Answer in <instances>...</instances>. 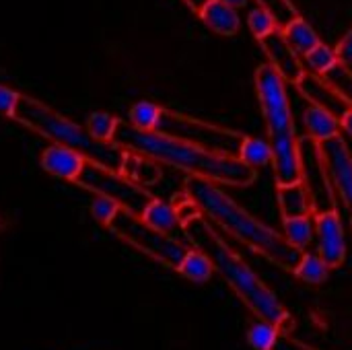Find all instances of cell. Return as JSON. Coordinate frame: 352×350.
Instances as JSON below:
<instances>
[{
    "instance_id": "obj_1",
    "label": "cell",
    "mask_w": 352,
    "mask_h": 350,
    "mask_svg": "<svg viewBox=\"0 0 352 350\" xmlns=\"http://www.w3.org/2000/svg\"><path fill=\"white\" fill-rule=\"evenodd\" d=\"M113 144H118L126 153H134L159 165L179 169L188 173V177H200L217 186L221 184L233 188H248L258 179V171L248 167L239 157L206 151L202 146L161 132H144L130 126L126 120H120Z\"/></svg>"
},
{
    "instance_id": "obj_2",
    "label": "cell",
    "mask_w": 352,
    "mask_h": 350,
    "mask_svg": "<svg viewBox=\"0 0 352 350\" xmlns=\"http://www.w3.org/2000/svg\"><path fill=\"white\" fill-rule=\"evenodd\" d=\"M182 231L196 250L210 258L214 272L229 285V289L256 316V320L266 322L278 328L283 334L291 336L295 330L293 314L280 303L274 291H270L262 278L243 262V258L227 245V241L208 219L202 215L186 219L182 223Z\"/></svg>"
},
{
    "instance_id": "obj_3",
    "label": "cell",
    "mask_w": 352,
    "mask_h": 350,
    "mask_svg": "<svg viewBox=\"0 0 352 350\" xmlns=\"http://www.w3.org/2000/svg\"><path fill=\"white\" fill-rule=\"evenodd\" d=\"M184 194L196 204L200 215L208 219L214 227L262 256L264 260L272 262L276 268L295 272L297 264L301 262L305 252L293 248L285 235L270 225L262 223L258 217L248 212L241 204H237L231 196H227L221 186L200 179V177H186Z\"/></svg>"
},
{
    "instance_id": "obj_4",
    "label": "cell",
    "mask_w": 352,
    "mask_h": 350,
    "mask_svg": "<svg viewBox=\"0 0 352 350\" xmlns=\"http://www.w3.org/2000/svg\"><path fill=\"white\" fill-rule=\"evenodd\" d=\"M254 87L264 116L268 142L272 149L270 167H272L274 184L276 188L299 184L303 157H301V140L295 130V118L291 109L287 83L268 62H262L256 68Z\"/></svg>"
},
{
    "instance_id": "obj_5",
    "label": "cell",
    "mask_w": 352,
    "mask_h": 350,
    "mask_svg": "<svg viewBox=\"0 0 352 350\" xmlns=\"http://www.w3.org/2000/svg\"><path fill=\"white\" fill-rule=\"evenodd\" d=\"M12 120L27 130L39 134L41 138L50 140L52 144L66 146L70 151H76L82 155L89 163H97L101 167H107L111 171L122 173L124 161H126V151L120 149L113 142H99L95 140L85 126L72 122L70 118L62 116L47 103L25 95L19 101V107L12 116Z\"/></svg>"
},
{
    "instance_id": "obj_6",
    "label": "cell",
    "mask_w": 352,
    "mask_h": 350,
    "mask_svg": "<svg viewBox=\"0 0 352 350\" xmlns=\"http://www.w3.org/2000/svg\"><path fill=\"white\" fill-rule=\"evenodd\" d=\"M107 229L118 239H122L124 243L134 248L136 252L144 254L146 258H151L171 270H177V266L182 264L184 256L190 250L179 239L155 231L153 227H148L142 221V217H138L130 210H124V208L118 210V215L113 217V221L109 223Z\"/></svg>"
},
{
    "instance_id": "obj_7",
    "label": "cell",
    "mask_w": 352,
    "mask_h": 350,
    "mask_svg": "<svg viewBox=\"0 0 352 350\" xmlns=\"http://www.w3.org/2000/svg\"><path fill=\"white\" fill-rule=\"evenodd\" d=\"M155 132L192 142L206 151L231 155V157H237L239 146L245 138L243 132H237V130H231V128H225V126H219V124H212L194 116H186L167 107L161 109Z\"/></svg>"
},
{
    "instance_id": "obj_8",
    "label": "cell",
    "mask_w": 352,
    "mask_h": 350,
    "mask_svg": "<svg viewBox=\"0 0 352 350\" xmlns=\"http://www.w3.org/2000/svg\"><path fill=\"white\" fill-rule=\"evenodd\" d=\"M76 186L91 192L93 196H105V198L113 200L120 208L130 210L138 217H142V212L155 198L146 188L130 182L122 173L101 167L97 163H89V161H87L82 173L78 175Z\"/></svg>"
},
{
    "instance_id": "obj_9",
    "label": "cell",
    "mask_w": 352,
    "mask_h": 350,
    "mask_svg": "<svg viewBox=\"0 0 352 350\" xmlns=\"http://www.w3.org/2000/svg\"><path fill=\"white\" fill-rule=\"evenodd\" d=\"M301 157H303V169H301V184L305 186V192L309 196L311 212H326L336 210V192L332 186V179L328 175V169L320 155V144L307 140V149L301 142Z\"/></svg>"
},
{
    "instance_id": "obj_10",
    "label": "cell",
    "mask_w": 352,
    "mask_h": 350,
    "mask_svg": "<svg viewBox=\"0 0 352 350\" xmlns=\"http://www.w3.org/2000/svg\"><path fill=\"white\" fill-rule=\"evenodd\" d=\"M322 161L328 169L336 196L342 200L352 229V153L342 136H336L324 144H320Z\"/></svg>"
},
{
    "instance_id": "obj_11",
    "label": "cell",
    "mask_w": 352,
    "mask_h": 350,
    "mask_svg": "<svg viewBox=\"0 0 352 350\" xmlns=\"http://www.w3.org/2000/svg\"><path fill=\"white\" fill-rule=\"evenodd\" d=\"M314 227H316L318 256L328 264L330 270L340 268L346 262L349 250H346V235L338 208L314 215Z\"/></svg>"
},
{
    "instance_id": "obj_12",
    "label": "cell",
    "mask_w": 352,
    "mask_h": 350,
    "mask_svg": "<svg viewBox=\"0 0 352 350\" xmlns=\"http://www.w3.org/2000/svg\"><path fill=\"white\" fill-rule=\"evenodd\" d=\"M260 45H262V50L266 54L268 64L280 74V78L287 85H297L305 76L307 68L303 64V58L297 56L295 50L287 43L280 29H276L268 37L260 39Z\"/></svg>"
},
{
    "instance_id": "obj_13",
    "label": "cell",
    "mask_w": 352,
    "mask_h": 350,
    "mask_svg": "<svg viewBox=\"0 0 352 350\" xmlns=\"http://www.w3.org/2000/svg\"><path fill=\"white\" fill-rule=\"evenodd\" d=\"M299 95L303 99H307V103L318 105L326 111H330L334 118L342 120V116L351 109L352 105L324 78L311 72H305V76L295 85Z\"/></svg>"
},
{
    "instance_id": "obj_14",
    "label": "cell",
    "mask_w": 352,
    "mask_h": 350,
    "mask_svg": "<svg viewBox=\"0 0 352 350\" xmlns=\"http://www.w3.org/2000/svg\"><path fill=\"white\" fill-rule=\"evenodd\" d=\"M85 165H87V159L82 155L60 144H50L39 155V167L47 175L62 179V182H70V184H76Z\"/></svg>"
},
{
    "instance_id": "obj_15",
    "label": "cell",
    "mask_w": 352,
    "mask_h": 350,
    "mask_svg": "<svg viewBox=\"0 0 352 350\" xmlns=\"http://www.w3.org/2000/svg\"><path fill=\"white\" fill-rule=\"evenodd\" d=\"M200 17V21L217 35H223V37H233L239 33L241 29V17H239V10L227 6L225 2L221 0H206L200 10L196 12Z\"/></svg>"
},
{
    "instance_id": "obj_16",
    "label": "cell",
    "mask_w": 352,
    "mask_h": 350,
    "mask_svg": "<svg viewBox=\"0 0 352 350\" xmlns=\"http://www.w3.org/2000/svg\"><path fill=\"white\" fill-rule=\"evenodd\" d=\"M303 126H305L307 140L316 144H324L336 136H342L340 120L334 118L330 111L311 103H307V107L303 109Z\"/></svg>"
},
{
    "instance_id": "obj_17",
    "label": "cell",
    "mask_w": 352,
    "mask_h": 350,
    "mask_svg": "<svg viewBox=\"0 0 352 350\" xmlns=\"http://www.w3.org/2000/svg\"><path fill=\"white\" fill-rule=\"evenodd\" d=\"M142 221L153 227L155 231L173 237L177 231H182V221L175 212V208L167 202H163L161 198H153V202L146 206V210L142 212Z\"/></svg>"
},
{
    "instance_id": "obj_18",
    "label": "cell",
    "mask_w": 352,
    "mask_h": 350,
    "mask_svg": "<svg viewBox=\"0 0 352 350\" xmlns=\"http://www.w3.org/2000/svg\"><path fill=\"white\" fill-rule=\"evenodd\" d=\"M283 31V35H285V39H287V43L295 50V54L297 56H301V58H305L309 52H314L320 43H322V39H320V35L316 33V29L299 14L295 21H291L285 29H280Z\"/></svg>"
},
{
    "instance_id": "obj_19",
    "label": "cell",
    "mask_w": 352,
    "mask_h": 350,
    "mask_svg": "<svg viewBox=\"0 0 352 350\" xmlns=\"http://www.w3.org/2000/svg\"><path fill=\"white\" fill-rule=\"evenodd\" d=\"M276 200H278V208H280L283 219L314 215L311 204H309V196H307L305 186L301 182L293 184V186L276 188Z\"/></svg>"
},
{
    "instance_id": "obj_20",
    "label": "cell",
    "mask_w": 352,
    "mask_h": 350,
    "mask_svg": "<svg viewBox=\"0 0 352 350\" xmlns=\"http://www.w3.org/2000/svg\"><path fill=\"white\" fill-rule=\"evenodd\" d=\"M175 272H177L182 278L190 281V283L204 285V283H210V281H212V276H214V266H212V262H210V258H208L206 254H202V252L196 250V248H190Z\"/></svg>"
},
{
    "instance_id": "obj_21",
    "label": "cell",
    "mask_w": 352,
    "mask_h": 350,
    "mask_svg": "<svg viewBox=\"0 0 352 350\" xmlns=\"http://www.w3.org/2000/svg\"><path fill=\"white\" fill-rule=\"evenodd\" d=\"M122 175L144 188V186H151V184L159 182L161 167H159V163H155V161H151L146 157H140V155H134V153H126Z\"/></svg>"
},
{
    "instance_id": "obj_22",
    "label": "cell",
    "mask_w": 352,
    "mask_h": 350,
    "mask_svg": "<svg viewBox=\"0 0 352 350\" xmlns=\"http://www.w3.org/2000/svg\"><path fill=\"white\" fill-rule=\"evenodd\" d=\"M283 235H285V239H287L293 248H297L299 252L307 250L309 243H311L314 237H316L314 215L283 219Z\"/></svg>"
},
{
    "instance_id": "obj_23",
    "label": "cell",
    "mask_w": 352,
    "mask_h": 350,
    "mask_svg": "<svg viewBox=\"0 0 352 350\" xmlns=\"http://www.w3.org/2000/svg\"><path fill=\"white\" fill-rule=\"evenodd\" d=\"M237 157L252 169H262V167H268L272 165V149H270V142L268 140H262V138H256V136H248L243 138L241 146H239V153Z\"/></svg>"
},
{
    "instance_id": "obj_24",
    "label": "cell",
    "mask_w": 352,
    "mask_h": 350,
    "mask_svg": "<svg viewBox=\"0 0 352 350\" xmlns=\"http://www.w3.org/2000/svg\"><path fill=\"white\" fill-rule=\"evenodd\" d=\"M330 272H332V270L328 268V264H326L318 254H307V252H305L293 274H295V278H299V281L305 283V285L322 287V285L328 283Z\"/></svg>"
},
{
    "instance_id": "obj_25",
    "label": "cell",
    "mask_w": 352,
    "mask_h": 350,
    "mask_svg": "<svg viewBox=\"0 0 352 350\" xmlns=\"http://www.w3.org/2000/svg\"><path fill=\"white\" fill-rule=\"evenodd\" d=\"M161 109L163 105L159 103H153V101H136L130 111H128V124L138 128V130H144V132H155L157 124H159V116H161Z\"/></svg>"
},
{
    "instance_id": "obj_26",
    "label": "cell",
    "mask_w": 352,
    "mask_h": 350,
    "mask_svg": "<svg viewBox=\"0 0 352 350\" xmlns=\"http://www.w3.org/2000/svg\"><path fill=\"white\" fill-rule=\"evenodd\" d=\"M120 118L109 111H91L85 122V130L99 142H113Z\"/></svg>"
},
{
    "instance_id": "obj_27",
    "label": "cell",
    "mask_w": 352,
    "mask_h": 350,
    "mask_svg": "<svg viewBox=\"0 0 352 350\" xmlns=\"http://www.w3.org/2000/svg\"><path fill=\"white\" fill-rule=\"evenodd\" d=\"M303 64H305L307 72L318 74V76H326L332 68H336L340 64V60L336 56V50L322 41L314 52H309L303 58Z\"/></svg>"
},
{
    "instance_id": "obj_28",
    "label": "cell",
    "mask_w": 352,
    "mask_h": 350,
    "mask_svg": "<svg viewBox=\"0 0 352 350\" xmlns=\"http://www.w3.org/2000/svg\"><path fill=\"white\" fill-rule=\"evenodd\" d=\"M280 334H283V332H280L278 328H274V326H270V324H266V322L256 320V322H252V324L248 326L245 338H248L250 349L272 350L276 347Z\"/></svg>"
},
{
    "instance_id": "obj_29",
    "label": "cell",
    "mask_w": 352,
    "mask_h": 350,
    "mask_svg": "<svg viewBox=\"0 0 352 350\" xmlns=\"http://www.w3.org/2000/svg\"><path fill=\"white\" fill-rule=\"evenodd\" d=\"M256 2H258V6H262L266 12L272 14L278 29H285L291 21H295L299 17V10L293 0H256Z\"/></svg>"
},
{
    "instance_id": "obj_30",
    "label": "cell",
    "mask_w": 352,
    "mask_h": 350,
    "mask_svg": "<svg viewBox=\"0 0 352 350\" xmlns=\"http://www.w3.org/2000/svg\"><path fill=\"white\" fill-rule=\"evenodd\" d=\"M248 27H250V33L260 41V39H264V37H268L270 33H274L276 29H278V25H276V21L272 19V14L270 12H266L262 6H254V8H250V12H248Z\"/></svg>"
},
{
    "instance_id": "obj_31",
    "label": "cell",
    "mask_w": 352,
    "mask_h": 350,
    "mask_svg": "<svg viewBox=\"0 0 352 350\" xmlns=\"http://www.w3.org/2000/svg\"><path fill=\"white\" fill-rule=\"evenodd\" d=\"M349 103L352 105V70L344 64H338L324 76Z\"/></svg>"
},
{
    "instance_id": "obj_32",
    "label": "cell",
    "mask_w": 352,
    "mask_h": 350,
    "mask_svg": "<svg viewBox=\"0 0 352 350\" xmlns=\"http://www.w3.org/2000/svg\"><path fill=\"white\" fill-rule=\"evenodd\" d=\"M89 210H91V217H93L99 225L109 227V223H111L113 217L118 215L120 206H118L113 200L105 198V196H93V200H91V204H89Z\"/></svg>"
},
{
    "instance_id": "obj_33",
    "label": "cell",
    "mask_w": 352,
    "mask_h": 350,
    "mask_svg": "<svg viewBox=\"0 0 352 350\" xmlns=\"http://www.w3.org/2000/svg\"><path fill=\"white\" fill-rule=\"evenodd\" d=\"M21 97H23L21 91H16V89L8 87V85H2L0 83V116L12 120V116H14V111L19 107Z\"/></svg>"
},
{
    "instance_id": "obj_34",
    "label": "cell",
    "mask_w": 352,
    "mask_h": 350,
    "mask_svg": "<svg viewBox=\"0 0 352 350\" xmlns=\"http://www.w3.org/2000/svg\"><path fill=\"white\" fill-rule=\"evenodd\" d=\"M336 56H338V60H340V64H344V66H351L352 64V29L336 43Z\"/></svg>"
},
{
    "instance_id": "obj_35",
    "label": "cell",
    "mask_w": 352,
    "mask_h": 350,
    "mask_svg": "<svg viewBox=\"0 0 352 350\" xmlns=\"http://www.w3.org/2000/svg\"><path fill=\"white\" fill-rule=\"evenodd\" d=\"M272 350H320V349L309 347V344H305V342H301V340H297V338H291V336H287V334H280V338H278L276 347H274Z\"/></svg>"
},
{
    "instance_id": "obj_36",
    "label": "cell",
    "mask_w": 352,
    "mask_h": 350,
    "mask_svg": "<svg viewBox=\"0 0 352 350\" xmlns=\"http://www.w3.org/2000/svg\"><path fill=\"white\" fill-rule=\"evenodd\" d=\"M340 128H342V132H346L349 136H352V107L342 116V120H340Z\"/></svg>"
},
{
    "instance_id": "obj_37",
    "label": "cell",
    "mask_w": 352,
    "mask_h": 350,
    "mask_svg": "<svg viewBox=\"0 0 352 350\" xmlns=\"http://www.w3.org/2000/svg\"><path fill=\"white\" fill-rule=\"evenodd\" d=\"M221 2H225L227 6H231V8L239 10V8H245L250 0H221Z\"/></svg>"
},
{
    "instance_id": "obj_38",
    "label": "cell",
    "mask_w": 352,
    "mask_h": 350,
    "mask_svg": "<svg viewBox=\"0 0 352 350\" xmlns=\"http://www.w3.org/2000/svg\"><path fill=\"white\" fill-rule=\"evenodd\" d=\"M184 2H186V4H188L192 10H194V12H198V10H200V6H202L206 0H184Z\"/></svg>"
}]
</instances>
